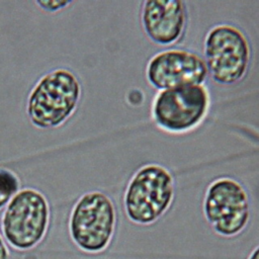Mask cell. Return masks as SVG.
<instances>
[{
	"label": "cell",
	"mask_w": 259,
	"mask_h": 259,
	"mask_svg": "<svg viewBox=\"0 0 259 259\" xmlns=\"http://www.w3.org/2000/svg\"><path fill=\"white\" fill-rule=\"evenodd\" d=\"M175 190V177L166 166L155 162L140 166L123 193L126 218L139 226L155 224L172 206Z\"/></svg>",
	"instance_id": "obj_1"
},
{
	"label": "cell",
	"mask_w": 259,
	"mask_h": 259,
	"mask_svg": "<svg viewBox=\"0 0 259 259\" xmlns=\"http://www.w3.org/2000/svg\"><path fill=\"white\" fill-rule=\"evenodd\" d=\"M202 57L208 77L218 85L231 86L247 76L252 61V47L240 26L232 22H219L204 35Z\"/></svg>",
	"instance_id": "obj_2"
},
{
	"label": "cell",
	"mask_w": 259,
	"mask_h": 259,
	"mask_svg": "<svg viewBox=\"0 0 259 259\" xmlns=\"http://www.w3.org/2000/svg\"><path fill=\"white\" fill-rule=\"evenodd\" d=\"M81 97V85L69 70L57 69L35 84L27 101V115L40 128L56 127L67 120Z\"/></svg>",
	"instance_id": "obj_3"
},
{
	"label": "cell",
	"mask_w": 259,
	"mask_h": 259,
	"mask_svg": "<svg viewBox=\"0 0 259 259\" xmlns=\"http://www.w3.org/2000/svg\"><path fill=\"white\" fill-rule=\"evenodd\" d=\"M117 224L113 200L102 191L84 193L74 205L69 230L73 242L90 254L103 252L110 245Z\"/></svg>",
	"instance_id": "obj_4"
},
{
	"label": "cell",
	"mask_w": 259,
	"mask_h": 259,
	"mask_svg": "<svg viewBox=\"0 0 259 259\" xmlns=\"http://www.w3.org/2000/svg\"><path fill=\"white\" fill-rule=\"evenodd\" d=\"M202 211L214 233L224 238L236 237L247 228L250 221L249 191L233 176L217 177L205 189Z\"/></svg>",
	"instance_id": "obj_5"
},
{
	"label": "cell",
	"mask_w": 259,
	"mask_h": 259,
	"mask_svg": "<svg viewBox=\"0 0 259 259\" xmlns=\"http://www.w3.org/2000/svg\"><path fill=\"white\" fill-rule=\"evenodd\" d=\"M210 94L205 85H186L157 91L151 105L154 123L169 134H185L205 119Z\"/></svg>",
	"instance_id": "obj_6"
},
{
	"label": "cell",
	"mask_w": 259,
	"mask_h": 259,
	"mask_svg": "<svg viewBox=\"0 0 259 259\" xmlns=\"http://www.w3.org/2000/svg\"><path fill=\"white\" fill-rule=\"evenodd\" d=\"M50 221V206L39 191L19 190L8 202L2 217V232L10 246L28 250L45 237Z\"/></svg>",
	"instance_id": "obj_7"
},
{
	"label": "cell",
	"mask_w": 259,
	"mask_h": 259,
	"mask_svg": "<svg viewBox=\"0 0 259 259\" xmlns=\"http://www.w3.org/2000/svg\"><path fill=\"white\" fill-rule=\"evenodd\" d=\"M145 75L149 85L158 91L186 85H205L208 78L203 57L181 48L155 53L147 62Z\"/></svg>",
	"instance_id": "obj_8"
},
{
	"label": "cell",
	"mask_w": 259,
	"mask_h": 259,
	"mask_svg": "<svg viewBox=\"0 0 259 259\" xmlns=\"http://www.w3.org/2000/svg\"><path fill=\"white\" fill-rule=\"evenodd\" d=\"M140 21L146 36L153 44L175 46L186 33L188 7L181 0H146L141 3Z\"/></svg>",
	"instance_id": "obj_9"
},
{
	"label": "cell",
	"mask_w": 259,
	"mask_h": 259,
	"mask_svg": "<svg viewBox=\"0 0 259 259\" xmlns=\"http://www.w3.org/2000/svg\"><path fill=\"white\" fill-rule=\"evenodd\" d=\"M17 177L8 170H0V208L7 204L18 192Z\"/></svg>",
	"instance_id": "obj_10"
},
{
	"label": "cell",
	"mask_w": 259,
	"mask_h": 259,
	"mask_svg": "<svg viewBox=\"0 0 259 259\" xmlns=\"http://www.w3.org/2000/svg\"><path fill=\"white\" fill-rule=\"evenodd\" d=\"M70 1H63V0H47V1H36V4H38L40 7H42L45 10L49 11H56L59 10L68 4H70Z\"/></svg>",
	"instance_id": "obj_11"
},
{
	"label": "cell",
	"mask_w": 259,
	"mask_h": 259,
	"mask_svg": "<svg viewBox=\"0 0 259 259\" xmlns=\"http://www.w3.org/2000/svg\"><path fill=\"white\" fill-rule=\"evenodd\" d=\"M0 259H9L8 249L0 236Z\"/></svg>",
	"instance_id": "obj_12"
},
{
	"label": "cell",
	"mask_w": 259,
	"mask_h": 259,
	"mask_svg": "<svg viewBox=\"0 0 259 259\" xmlns=\"http://www.w3.org/2000/svg\"><path fill=\"white\" fill-rule=\"evenodd\" d=\"M247 259H259V245L256 246L252 250V252L250 253V255H249V257Z\"/></svg>",
	"instance_id": "obj_13"
}]
</instances>
